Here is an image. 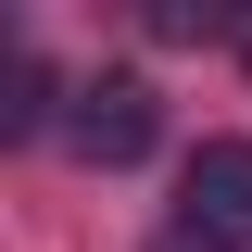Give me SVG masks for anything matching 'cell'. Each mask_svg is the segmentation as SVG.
<instances>
[{"mask_svg": "<svg viewBox=\"0 0 252 252\" xmlns=\"http://www.w3.org/2000/svg\"><path fill=\"white\" fill-rule=\"evenodd\" d=\"M177 240L189 252H252V139H202L177 177Z\"/></svg>", "mask_w": 252, "mask_h": 252, "instance_id": "cell-1", "label": "cell"}, {"mask_svg": "<svg viewBox=\"0 0 252 252\" xmlns=\"http://www.w3.org/2000/svg\"><path fill=\"white\" fill-rule=\"evenodd\" d=\"M152 126H164V114H152L139 76H89V89L63 101V152H76V164H139Z\"/></svg>", "mask_w": 252, "mask_h": 252, "instance_id": "cell-2", "label": "cell"}]
</instances>
